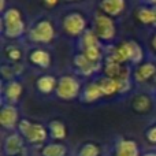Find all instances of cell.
Listing matches in <instances>:
<instances>
[{
	"instance_id": "4",
	"label": "cell",
	"mask_w": 156,
	"mask_h": 156,
	"mask_svg": "<svg viewBox=\"0 0 156 156\" xmlns=\"http://www.w3.org/2000/svg\"><path fill=\"white\" fill-rule=\"evenodd\" d=\"M81 83L76 77L73 76H63L58 80L56 86V96L62 100H73L80 94Z\"/></svg>"
},
{
	"instance_id": "20",
	"label": "cell",
	"mask_w": 156,
	"mask_h": 156,
	"mask_svg": "<svg viewBox=\"0 0 156 156\" xmlns=\"http://www.w3.org/2000/svg\"><path fill=\"white\" fill-rule=\"evenodd\" d=\"M67 155V147L60 143L47 144L41 149V156H66Z\"/></svg>"
},
{
	"instance_id": "27",
	"label": "cell",
	"mask_w": 156,
	"mask_h": 156,
	"mask_svg": "<svg viewBox=\"0 0 156 156\" xmlns=\"http://www.w3.org/2000/svg\"><path fill=\"white\" fill-rule=\"evenodd\" d=\"M145 137L151 144H156V126H152L147 130Z\"/></svg>"
},
{
	"instance_id": "16",
	"label": "cell",
	"mask_w": 156,
	"mask_h": 156,
	"mask_svg": "<svg viewBox=\"0 0 156 156\" xmlns=\"http://www.w3.org/2000/svg\"><path fill=\"white\" fill-rule=\"evenodd\" d=\"M29 59L33 65L43 69L49 67V65H51V55L45 49H34V51H32Z\"/></svg>"
},
{
	"instance_id": "9",
	"label": "cell",
	"mask_w": 156,
	"mask_h": 156,
	"mask_svg": "<svg viewBox=\"0 0 156 156\" xmlns=\"http://www.w3.org/2000/svg\"><path fill=\"white\" fill-rule=\"evenodd\" d=\"M19 114L18 110L14 107L12 104L3 105L2 111H0V125L3 129L12 130L19 125Z\"/></svg>"
},
{
	"instance_id": "3",
	"label": "cell",
	"mask_w": 156,
	"mask_h": 156,
	"mask_svg": "<svg viewBox=\"0 0 156 156\" xmlns=\"http://www.w3.org/2000/svg\"><path fill=\"white\" fill-rule=\"evenodd\" d=\"M19 134L25 138L29 144L33 145H38L47 141L48 138V129L43 126L41 123H36V122H30L27 119H21L18 125Z\"/></svg>"
},
{
	"instance_id": "11",
	"label": "cell",
	"mask_w": 156,
	"mask_h": 156,
	"mask_svg": "<svg viewBox=\"0 0 156 156\" xmlns=\"http://www.w3.org/2000/svg\"><path fill=\"white\" fill-rule=\"evenodd\" d=\"M114 156H140V148L134 140L121 138L115 145Z\"/></svg>"
},
{
	"instance_id": "25",
	"label": "cell",
	"mask_w": 156,
	"mask_h": 156,
	"mask_svg": "<svg viewBox=\"0 0 156 156\" xmlns=\"http://www.w3.org/2000/svg\"><path fill=\"white\" fill-rule=\"evenodd\" d=\"M82 54L93 63H100V59H101V55H103L101 49H100V45L99 47H90V48H85Z\"/></svg>"
},
{
	"instance_id": "31",
	"label": "cell",
	"mask_w": 156,
	"mask_h": 156,
	"mask_svg": "<svg viewBox=\"0 0 156 156\" xmlns=\"http://www.w3.org/2000/svg\"><path fill=\"white\" fill-rule=\"evenodd\" d=\"M4 8H5V0H0V10L4 12Z\"/></svg>"
},
{
	"instance_id": "10",
	"label": "cell",
	"mask_w": 156,
	"mask_h": 156,
	"mask_svg": "<svg viewBox=\"0 0 156 156\" xmlns=\"http://www.w3.org/2000/svg\"><path fill=\"white\" fill-rule=\"evenodd\" d=\"M74 67L78 70V73L82 76H92L100 69V63H93L88 59L83 54H78L73 59Z\"/></svg>"
},
{
	"instance_id": "34",
	"label": "cell",
	"mask_w": 156,
	"mask_h": 156,
	"mask_svg": "<svg viewBox=\"0 0 156 156\" xmlns=\"http://www.w3.org/2000/svg\"><path fill=\"white\" fill-rule=\"evenodd\" d=\"M148 2H151V3H154V4H156V0H148Z\"/></svg>"
},
{
	"instance_id": "29",
	"label": "cell",
	"mask_w": 156,
	"mask_h": 156,
	"mask_svg": "<svg viewBox=\"0 0 156 156\" xmlns=\"http://www.w3.org/2000/svg\"><path fill=\"white\" fill-rule=\"evenodd\" d=\"M151 45H152V49L156 52V33L154 34V37H152V40H151Z\"/></svg>"
},
{
	"instance_id": "12",
	"label": "cell",
	"mask_w": 156,
	"mask_h": 156,
	"mask_svg": "<svg viewBox=\"0 0 156 156\" xmlns=\"http://www.w3.org/2000/svg\"><path fill=\"white\" fill-rule=\"evenodd\" d=\"M126 7L125 0H100V8L101 12L108 16H118L123 12Z\"/></svg>"
},
{
	"instance_id": "33",
	"label": "cell",
	"mask_w": 156,
	"mask_h": 156,
	"mask_svg": "<svg viewBox=\"0 0 156 156\" xmlns=\"http://www.w3.org/2000/svg\"><path fill=\"white\" fill-rule=\"evenodd\" d=\"M18 156H27V155H26V151L22 152V154H21V155H18Z\"/></svg>"
},
{
	"instance_id": "7",
	"label": "cell",
	"mask_w": 156,
	"mask_h": 156,
	"mask_svg": "<svg viewBox=\"0 0 156 156\" xmlns=\"http://www.w3.org/2000/svg\"><path fill=\"white\" fill-rule=\"evenodd\" d=\"M63 29L69 36H81L86 32V19L81 12H70L63 18Z\"/></svg>"
},
{
	"instance_id": "8",
	"label": "cell",
	"mask_w": 156,
	"mask_h": 156,
	"mask_svg": "<svg viewBox=\"0 0 156 156\" xmlns=\"http://www.w3.org/2000/svg\"><path fill=\"white\" fill-rule=\"evenodd\" d=\"M3 151L5 156H18L25 152V138L19 133H11L3 143Z\"/></svg>"
},
{
	"instance_id": "17",
	"label": "cell",
	"mask_w": 156,
	"mask_h": 156,
	"mask_svg": "<svg viewBox=\"0 0 156 156\" xmlns=\"http://www.w3.org/2000/svg\"><path fill=\"white\" fill-rule=\"evenodd\" d=\"M48 133H49V136H51L54 140L60 141V140H65V138L67 137V127H66V125L63 123V122L55 119V121L49 122Z\"/></svg>"
},
{
	"instance_id": "23",
	"label": "cell",
	"mask_w": 156,
	"mask_h": 156,
	"mask_svg": "<svg viewBox=\"0 0 156 156\" xmlns=\"http://www.w3.org/2000/svg\"><path fill=\"white\" fill-rule=\"evenodd\" d=\"M78 156H100V147L94 143H86L80 148Z\"/></svg>"
},
{
	"instance_id": "18",
	"label": "cell",
	"mask_w": 156,
	"mask_h": 156,
	"mask_svg": "<svg viewBox=\"0 0 156 156\" xmlns=\"http://www.w3.org/2000/svg\"><path fill=\"white\" fill-rule=\"evenodd\" d=\"M37 85V89L41 92V93H51V92L56 90L58 86V80L54 76H41L36 82Z\"/></svg>"
},
{
	"instance_id": "14",
	"label": "cell",
	"mask_w": 156,
	"mask_h": 156,
	"mask_svg": "<svg viewBox=\"0 0 156 156\" xmlns=\"http://www.w3.org/2000/svg\"><path fill=\"white\" fill-rule=\"evenodd\" d=\"M156 74V66L154 63H144L140 65L134 71V80L137 82H145V81L151 80Z\"/></svg>"
},
{
	"instance_id": "24",
	"label": "cell",
	"mask_w": 156,
	"mask_h": 156,
	"mask_svg": "<svg viewBox=\"0 0 156 156\" xmlns=\"http://www.w3.org/2000/svg\"><path fill=\"white\" fill-rule=\"evenodd\" d=\"M82 45L83 49L90 47H99V37L96 36L94 30H86L82 34Z\"/></svg>"
},
{
	"instance_id": "26",
	"label": "cell",
	"mask_w": 156,
	"mask_h": 156,
	"mask_svg": "<svg viewBox=\"0 0 156 156\" xmlns=\"http://www.w3.org/2000/svg\"><path fill=\"white\" fill-rule=\"evenodd\" d=\"M7 55H8V58H10L11 60H14V62H16V60H19V59H21V56H22V52L19 51L18 48H15V47H10V48H8Z\"/></svg>"
},
{
	"instance_id": "15",
	"label": "cell",
	"mask_w": 156,
	"mask_h": 156,
	"mask_svg": "<svg viewBox=\"0 0 156 156\" xmlns=\"http://www.w3.org/2000/svg\"><path fill=\"white\" fill-rule=\"evenodd\" d=\"M103 96H104V94H103V90H101V88H100L99 82H90L85 88V90H83V93H82V101L83 103H93Z\"/></svg>"
},
{
	"instance_id": "13",
	"label": "cell",
	"mask_w": 156,
	"mask_h": 156,
	"mask_svg": "<svg viewBox=\"0 0 156 156\" xmlns=\"http://www.w3.org/2000/svg\"><path fill=\"white\" fill-rule=\"evenodd\" d=\"M23 92V86L18 81H8V83L4 88V97L8 100V103H15L19 100Z\"/></svg>"
},
{
	"instance_id": "32",
	"label": "cell",
	"mask_w": 156,
	"mask_h": 156,
	"mask_svg": "<svg viewBox=\"0 0 156 156\" xmlns=\"http://www.w3.org/2000/svg\"><path fill=\"white\" fill-rule=\"evenodd\" d=\"M152 8H154V14H155V23H154V26L156 27V5H154Z\"/></svg>"
},
{
	"instance_id": "22",
	"label": "cell",
	"mask_w": 156,
	"mask_h": 156,
	"mask_svg": "<svg viewBox=\"0 0 156 156\" xmlns=\"http://www.w3.org/2000/svg\"><path fill=\"white\" fill-rule=\"evenodd\" d=\"M137 19L144 25H152L155 23V14H154V8H147V7H141L137 10L136 12Z\"/></svg>"
},
{
	"instance_id": "30",
	"label": "cell",
	"mask_w": 156,
	"mask_h": 156,
	"mask_svg": "<svg viewBox=\"0 0 156 156\" xmlns=\"http://www.w3.org/2000/svg\"><path fill=\"white\" fill-rule=\"evenodd\" d=\"M141 156H156V152L155 151H149V152H145V154H143Z\"/></svg>"
},
{
	"instance_id": "6",
	"label": "cell",
	"mask_w": 156,
	"mask_h": 156,
	"mask_svg": "<svg viewBox=\"0 0 156 156\" xmlns=\"http://www.w3.org/2000/svg\"><path fill=\"white\" fill-rule=\"evenodd\" d=\"M29 37L34 43H49L55 37V29L48 19H41L30 29Z\"/></svg>"
},
{
	"instance_id": "2",
	"label": "cell",
	"mask_w": 156,
	"mask_h": 156,
	"mask_svg": "<svg viewBox=\"0 0 156 156\" xmlns=\"http://www.w3.org/2000/svg\"><path fill=\"white\" fill-rule=\"evenodd\" d=\"M3 33L8 38H18L25 33V22L18 8H8L3 12L2 19Z\"/></svg>"
},
{
	"instance_id": "19",
	"label": "cell",
	"mask_w": 156,
	"mask_h": 156,
	"mask_svg": "<svg viewBox=\"0 0 156 156\" xmlns=\"http://www.w3.org/2000/svg\"><path fill=\"white\" fill-rule=\"evenodd\" d=\"M132 107L136 112L145 114L152 108V100L147 94H137L132 101Z\"/></svg>"
},
{
	"instance_id": "5",
	"label": "cell",
	"mask_w": 156,
	"mask_h": 156,
	"mask_svg": "<svg viewBox=\"0 0 156 156\" xmlns=\"http://www.w3.org/2000/svg\"><path fill=\"white\" fill-rule=\"evenodd\" d=\"M94 33L99 37V40L110 41L115 37V22L112 18L105 15L104 12H97L94 15Z\"/></svg>"
},
{
	"instance_id": "21",
	"label": "cell",
	"mask_w": 156,
	"mask_h": 156,
	"mask_svg": "<svg viewBox=\"0 0 156 156\" xmlns=\"http://www.w3.org/2000/svg\"><path fill=\"white\" fill-rule=\"evenodd\" d=\"M97 82H99L104 96H112V94H115L116 92H119L118 83H116V81L112 80V78L104 77V78H101V80H99Z\"/></svg>"
},
{
	"instance_id": "1",
	"label": "cell",
	"mask_w": 156,
	"mask_h": 156,
	"mask_svg": "<svg viewBox=\"0 0 156 156\" xmlns=\"http://www.w3.org/2000/svg\"><path fill=\"white\" fill-rule=\"evenodd\" d=\"M143 56H144L143 48L136 41H125L108 55L107 60L121 63V65H123L126 62H132L134 65H138L143 60Z\"/></svg>"
},
{
	"instance_id": "28",
	"label": "cell",
	"mask_w": 156,
	"mask_h": 156,
	"mask_svg": "<svg viewBox=\"0 0 156 156\" xmlns=\"http://www.w3.org/2000/svg\"><path fill=\"white\" fill-rule=\"evenodd\" d=\"M44 3H45L48 7H54V5L58 3V0H44Z\"/></svg>"
},
{
	"instance_id": "35",
	"label": "cell",
	"mask_w": 156,
	"mask_h": 156,
	"mask_svg": "<svg viewBox=\"0 0 156 156\" xmlns=\"http://www.w3.org/2000/svg\"><path fill=\"white\" fill-rule=\"evenodd\" d=\"M67 2H78V0H67Z\"/></svg>"
}]
</instances>
